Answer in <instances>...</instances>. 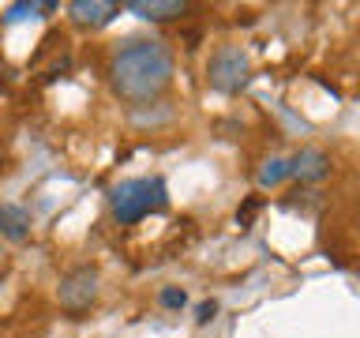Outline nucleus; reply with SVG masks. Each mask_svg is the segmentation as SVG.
Returning a JSON list of instances; mask_svg holds the SVG:
<instances>
[{"instance_id":"1","label":"nucleus","mask_w":360,"mask_h":338,"mask_svg":"<svg viewBox=\"0 0 360 338\" xmlns=\"http://www.w3.org/2000/svg\"><path fill=\"white\" fill-rule=\"evenodd\" d=\"M109 83L124 101L143 106V101L165 94V87L173 83V53L154 38H131L112 53Z\"/></svg>"},{"instance_id":"2","label":"nucleus","mask_w":360,"mask_h":338,"mask_svg":"<svg viewBox=\"0 0 360 338\" xmlns=\"http://www.w3.org/2000/svg\"><path fill=\"white\" fill-rule=\"evenodd\" d=\"M169 203V192H165V180L158 177H135V180H120L117 188L109 192V207L117 214V222H139L146 214H158L165 211Z\"/></svg>"},{"instance_id":"3","label":"nucleus","mask_w":360,"mask_h":338,"mask_svg":"<svg viewBox=\"0 0 360 338\" xmlns=\"http://www.w3.org/2000/svg\"><path fill=\"white\" fill-rule=\"evenodd\" d=\"M98 289H101L98 267H72L60 278V286H56V301H60V308L79 315V312H86L90 304L98 301Z\"/></svg>"},{"instance_id":"4","label":"nucleus","mask_w":360,"mask_h":338,"mask_svg":"<svg viewBox=\"0 0 360 338\" xmlns=\"http://www.w3.org/2000/svg\"><path fill=\"white\" fill-rule=\"evenodd\" d=\"M207 79H210L214 90H221V94H236V90L248 83V53L240 45H221V49L210 56Z\"/></svg>"},{"instance_id":"5","label":"nucleus","mask_w":360,"mask_h":338,"mask_svg":"<svg viewBox=\"0 0 360 338\" xmlns=\"http://www.w3.org/2000/svg\"><path fill=\"white\" fill-rule=\"evenodd\" d=\"M68 15H72L75 27L98 30V27H109V23L120 15V4H112V0H72V4H68Z\"/></svg>"},{"instance_id":"6","label":"nucleus","mask_w":360,"mask_h":338,"mask_svg":"<svg viewBox=\"0 0 360 338\" xmlns=\"http://www.w3.org/2000/svg\"><path fill=\"white\" fill-rule=\"evenodd\" d=\"M289 165H292V177H297L300 184H319L323 177H330V158H326L319 146H304Z\"/></svg>"},{"instance_id":"7","label":"nucleus","mask_w":360,"mask_h":338,"mask_svg":"<svg viewBox=\"0 0 360 338\" xmlns=\"http://www.w3.org/2000/svg\"><path fill=\"white\" fill-rule=\"evenodd\" d=\"M124 8L146 23H169V19H180L188 11L184 0H128Z\"/></svg>"},{"instance_id":"8","label":"nucleus","mask_w":360,"mask_h":338,"mask_svg":"<svg viewBox=\"0 0 360 338\" xmlns=\"http://www.w3.org/2000/svg\"><path fill=\"white\" fill-rule=\"evenodd\" d=\"M0 237L8 241H27L30 237V214L15 203H0Z\"/></svg>"},{"instance_id":"9","label":"nucleus","mask_w":360,"mask_h":338,"mask_svg":"<svg viewBox=\"0 0 360 338\" xmlns=\"http://www.w3.org/2000/svg\"><path fill=\"white\" fill-rule=\"evenodd\" d=\"M285 177H292L289 158H266L263 169H259V184H263V188H274V184H281Z\"/></svg>"},{"instance_id":"10","label":"nucleus","mask_w":360,"mask_h":338,"mask_svg":"<svg viewBox=\"0 0 360 338\" xmlns=\"http://www.w3.org/2000/svg\"><path fill=\"white\" fill-rule=\"evenodd\" d=\"M56 4L53 0H45V4H11L4 11V23H22V19H38L41 11H53Z\"/></svg>"},{"instance_id":"11","label":"nucleus","mask_w":360,"mask_h":338,"mask_svg":"<svg viewBox=\"0 0 360 338\" xmlns=\"http://www.w3.org/2000/svg\"><path fill=\"white\" fill-rule=\"evenodd\" d=\"M158 301H162L165 308H184V304H188V293L176 289V286H165L162 293H158Z\"/></svg>"},{"instance_id":"12","label":"nucleus","mask_w":360,"mask_h":338,"mask_svg":"<svg viewBox=\"0 0 360 338\" xmlns=\"http://www.w3.org/2000/svg\"><path fill=\"white\" fill-rule=\"evenodd\" d=\"M214 315H218V304H214V301H202L199 308H195V323H210Z\"/></svg>"}]
</instances>
